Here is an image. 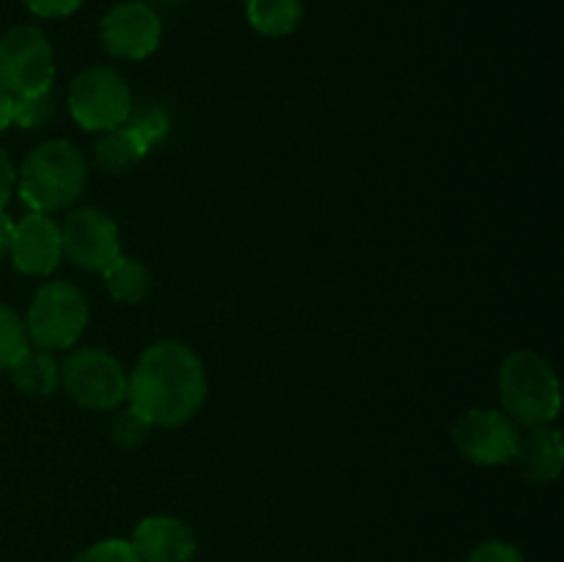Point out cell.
Returning a JSON list of instances; mask_svg holds the SVG:
<instances>
[{
    "instance_id": "cell-21",
    "label": "cell",
    "mask_w": 564,
    "mask_h": 562,
    "mask_svg": "<svg viewBox=\"0 0 564 562\" xmlns=\"http://www.w3.org/2000/svg\"><path fill=\"white\" fill-rule=\"evenodd\" d=\"M149 433H152V424L135 408H116V417L110 419V439L116 446H124V450L141 446L149 439Z\"/></svg>"
},
{
    "instance_id": "cell-9",
    "label": "cell",
    "mask_w": 564,
    "mask_h": 562,
    "mask_svg": "<svg viewBox=\"0 0 564 562\" xmlns=\"http://www.w3.org/2000/svg\"><path fill=\"white\" fill-rule=\"evenodd\" d=\"M61 246H64V257L75 268L102 273L121 253L119 226L97 207L72 209L61 224Z\"/></svg>"
},
{
    "instance_id": "cell-28",
    "label": "cell",
    "mask_w": 564,
    "mask_h": 562,
    "mask_svg": "<svg viewBox=\"0 0 564 562\" xmlns=\"http://www.w3.org/2000/svg\"><path fill=\"white\" fill-rule=\"evenodd\" d=\"M160 6H182V3H187V0H158Z\"/></svg>"
},
{
    "instance_id": "cell-27",
    "label": "cell",
    "mask_w": 564,
    "mask_h": 562,
    "mask_svg": "<svg viewBox=\"0 0 564 562\" xmlns=\"http://www.w3.org/2000/svg\"><path fill=\"white\" fill-rule=\"evenodd\" d=\"M11 105H14V97L0 86V132L11 127Z\"/></svg>"
},
{
    "instance_id": "cell-18",
    "label": "cell",
    "mask_w": 564,
    "mask_h": 562,
    "mask_svg": "<svg viewBox=\"0 0 564 562\" xmlns=\"http://www.w3.org/2000/svg\"><path fill=\"white\" fill-rule=\"evenodd\" d=\"M58 114V99H55L53 88L39 94H28V97H14L11 105V125L20 130H42Z\"/></svg>"
},
{
    "instance_id": "cell-29",
    "label": "cell",
    "mask_w": 564,
    "mask_h": 562,
    "mask_svg": "<svg viewBox=\"0 0 564 562\" xmlns=\"http://www.w3.org/2000/svg\"><path fill=\"white\" fill-rule=\"evenodd\" d=\"M242 3H246V0H242Z\"/></svg>"
},
{
    "instance_id": "cell-8",
    "label": "cell",
    "mask_w": 564,
    "mask_h": 562,
    "mask_svg": "<svg viewBox=\"0 0 564 562\" xmlns=\"http://www.w3.org/2000/svg\"><path fill=\"white\" fill-rule=\"evenodd\" d=\"M460 455L474 466H507L516 461L521 428L496 408H471L452 428Z\"/></svg>"
},
{
    "instance_id": "cell-7",
    "label": "cell",
    "mask_w": 564,
    "mask_h": 562,
    "mask_svg": "<svg viewBox=\"0 0 564 562\" xmlns=\"http://www.w3.org/2000/svg\"><path fill=\"white\" fill-rule=\"evenodd\" d=\"M55 53L36 25H17L0 36V86L11 97L53 88Z\"/></svg>"
},
{
    "instance_id": "cell-19",
    "label": "cell",
    "mask_w": 564,
    "mask_h": 562,
    "mask_svg": "<svg viewBox=\"0 0 564 562\" xmlns=\"http://www.w3.org/2000/svg\"><path fill=\"white\" fill-rule=\"evenodd\" d=\"M28 345L31 339H28L25 320L11 306L0 303V372H9L11 364L28 350Z\"/></svg>"
},
{
    "instance_id": "cell-4",
    "label": "cell",
    "mask_w": 564,
    "mask_h": 562,
    "mask_svg": "<svg viewBox=\"0 0 564 562\" xmlns=\"http://www.w3.org/2000/svg\"><path fill=\"white\" fill-rule=\"evenodd\" d=\"M88 325V301L72 281H47L31 298L25 317L28 339L42 350H69Z\"/></svg>"
},
{
    "instance_id": "cell-20",
    "label": "cell",
    "mask_w": 564,
    "mask_h": 562,
    "mask_svg": "<svg viewBox=\"0 0 564 562\" xmlns=\"http://www.w3.org/2000/svg\"><path fill=\"white\" fill-rule=\"evenodd\" d=\"M124 125L130 127V130L135 132V136L141 138L149 149H152L154 143L163 141V138L169 136L171 121H169V114H165L163 108H158L154 102H149V105L143 102L141 108H135V105H132V110H130V116H127Z\"/></svg>"
},
{
    "instance_id": "cell-26",
    "label": "cell",
    "mask_w": 564,
    "mask_h": 562,
    "mask_svg": "<svg viewBox=\"0 0 564 562\" xmlns=\"http://www.w3.org/2000/svg\"><path fill=\"white\" fill-rule=\"evenodd\" d=\"M11 235H14V220L0 209V259H9Z\"/></svg>"
},
{
    "instance_id": "cell-1",
    "label": "cell",
    "mask_w": 564,
    "mask_h": 562,
    "mask_svg": "<svg viewBox=\"0 0 564 562\" xmlns=\"http://www.w3.org/2000/svg\"><path fill=\"white\" fill-rule=\"evenodd\" d=\"M207 400V369L180 339H160L141 353L127 375V406L152 428H180Z\"/></svg>"
},
{
    "instance_id": "cell-6",
    "label": "cell",
    "mask_w": 564,
    "mask_h": 562,
    "mask_svg": "<svg viewBox=\"0 0 564 562\" xmlns=\"http://www.w3.org/2000/svg\"><path fill=\"white\" fill-rule=\"evenodd\" d=\"M61 386L88 411H116L127 402V372L110 353L80 347L61 364Z\"/></svg>"
},
{
    "instance_id": "cell-23",
    "label": "cell",
    "mask_w": 564,
    "mask_h": 562,
    "mask_svg": "<svg viewBox=\"0 0 564 562\" xmlns=\"http://www.w3.org/2000/svg\"><path fill=\"white\" fill-rule=\"evenodd\" d=\"M466 562H523L521 551L507 540H485L468 554Z\"/></svg>"
},
{
    "instance_id": "cell-12",
    "label": "cell",
    "mask_w": 564,
    "mask_h": 562,
    "mask_svg": "<svg viewBox=\"0 0 564 562\" xmlns=\"http://www.w3.org/2000/svg\"><path fill=\"white\" fill-rule=\"evenodd\" d=\"M130 543L141 562H191L196 556V534L174 516L143 518Z\"/></svg>"
},
{
    "instance_id": "cell-11",
    "label": "cell",
    "mask_w": 564,
    "mask_h": 562,
    "mask_svg": "<svg viewBox=\"0 0 564 562\" xmlns=\"http://www.w3.org/2000/svg\"><path fill=\"white\" fill-rule=\"evenodd\" d=\"M9 259L20 273L50 275L64 259L61 226L47 213H28L14 224Z\"/></svg>"
},
{
    "instance_id": "cell-3",
    "label": "cell",
    "mask_w": 564,
    "mask_h": 562,
    "mask_svg": "<svg viewBox=\"0 0 564 562\" xmlns=\"http://www.w3.org/2000/svg\"><path fill=\"white\" fill-rule=\"evenodd\" d=\"M499 397L507 417L523 428L551 424L560 413V380L549 358L534 350H516L499 369Z\"/></svg>"
},
{
    "instance_id": "cell-22",
    "label": "cell",
    "mask_w": 564,
    "mask_h": 562,
    "mask_svg": "<svg viewBox=\"0 0 564 562\" xmlns=\"http://www.w3.org/2000/svg\"><path fill=\"white\" fill-rule=\"evenodd\" d=\"M72 562H141V556L135 554L130 540L110 538L102 540V543L88 545V549L80 551Z\"/></svg>"
},
{
    "instance_id": "cell-17",
    "label": "cell",
    "mask_w": 564,
    "mask_h": 562,
    "mask_svg": "<svg viewBox=\"0 0 564 562\" xmlns=\"http://www.w3.org/2000/svg\"><path fill=\"white\" fill-rule=\"evenodd\" d=\"M102 279L110 298L119 303H141L147 298L149 287H152V275H149L147 264L138 262L135 257H127V253H119L102 270Z\"/></svg>"
},
{
    "instance_id": "cell-2",
    "label": "cell",
    "mask_w": 564,
    "mask_h": 562,
    "mask_svg": "<svg viewBox=\"0 0 564 562\" xmlns=\"http://www.w3.org/2000/svg\"><path fill=\"white\" fill-rule=\"evenodd\" d=\"M86 158L66 138L39 143L17 171L20 198L31 207V213H58L72 207L86 191Z\"/></svg>"
},
{
    "instance_id": "cell-5",
    "label": "cell",
    "mask_w": 564,
    "mask_h": 562,
    "mask_svg": "<svg viewBox=\"0 0 564 562\" xmlns=\"http://www.w3.org/2000/svg\"><path fill=\"white\" fill-rule=\"evenodd\" d=\"M69 114L83 130L105 132L124 125L132 110V91L110 66H88L69 83Z\"/></svg>"
},
{
    "instance_id": "cell-14",
    "label": "cell",
    "mask_w": 564,
    "mask_h": 562,
    "mask_svg": "<svg viewBox=\"0 0 564 562\" xmlns=\"http://www.w3.org/2000/svg\"><path fill=\"white\" fill-rule=\"evenodd\" d=\"M11 383L31 397H47L58 389L61 367L55 356L42 347H31L11 364Z\"/></svg>"
},
{
    "instance_id": "cell-10",
    "label": "cell",
    "mask_w": 564,
    "mask_h": 562,
    "mask_svg": "<svg viewBox=\"0 0 564 562\" xmlns=\"http://www.w3.org/2000/svg\"><path fill=\"white\" fill-rule=\"evenodd\" d=\"M99 39L110 55L124 61H143L160 47L163 22L143 0L116 3L99 22Z\"/></svg>"
},
{
    "instance_id": "cell-16",
    "label": "cell",
    "mask_w": 564,
    "mask_h": 562,
    "mask_svg": "<svg viewBox=\"0 0 564 562\" xmlns=\"http://www.w3.org/2000/svg\"><path fill=\"white\" fill-rule=\"evenodd\" d=\"M303 0H246L248 25L268 39L290 36L301 28Z\"/></svg>"
},
{
    "instance_id": "cell-15",
    "label": "cell",
    "mask_w": 564,
    "mask_h": 562,
    "mask_svg": "<svg viewBox=\"0 0 564 562\" xmlns=\"http://www.w3.org/2000/svg\"><path fill=\"white\" fill-rule=\"evenodd\" d=\"M149 154V147L127 125L105 130L94 147V163L108 174H124Z\"/></svg>"
},
{
    "instance_id": "cell-24",
    "label": "cell",
    "mask_w": 564,
    "mask_h": 562,
    "mask_svg": "<svg viewBox=\"0 0 564 562\" xmlns=\"http://www.w3.org/2000/svg\"><path fill=\"white\" fill-rule=\"evenodd\" d=\"M28 9L36 17H44V20H61V17L75 14L83 6V0H22Z\"/></svg>"
},
{
    "instance_id": "cell-13",
    "label": "cell",
    "mask_w": 564,
    "mask_h": 562,
    "mask_svg": "<svg viewBox=\"0 0 564 562\" xmlns=\"http://www.w3.org/2000/svg\"><path fill=\"white\" fill-rule=\"evenodd\" d=\"M516 461L521 463L523 477L532 479V483H554L560 477L564 461L562 433L551 424L529 428V433L518 441Z\"/></svg>"
},
{
    "instance_id": "cell-25",
    "label": "cell",
    "mask_w": 564,
    "mask_h": 562,
    "mask_svg": "<svg viewBox=\"0 0 564 562\" xmlns=\"http://www.w3.org/2000/svg\"><path fill=\"white\" fill-rule=\"evenodd\" d=\"M14 185H17L14 163H11V158L6 154V149L0 147V209L9 204L11 193H14Z\"/></svg>"
}]
</instances>
